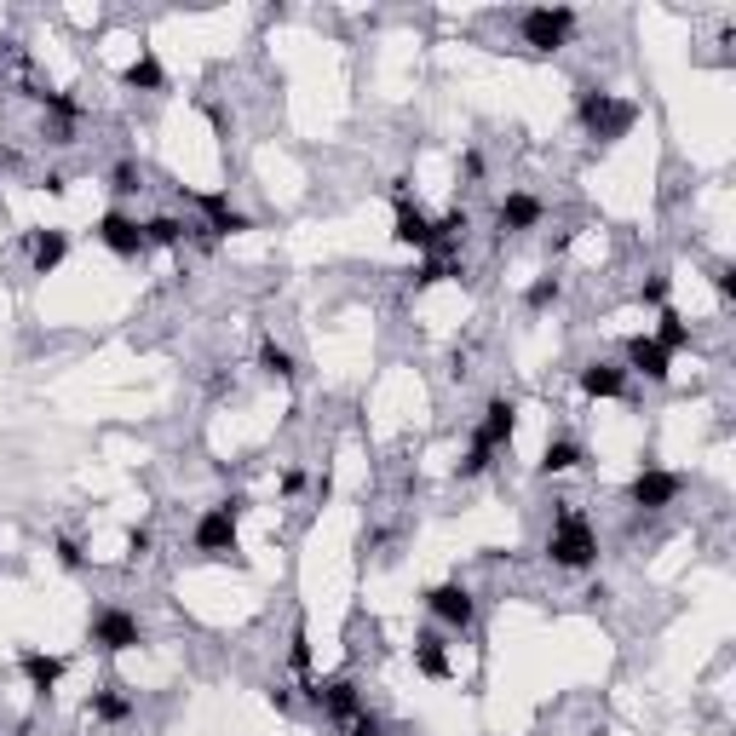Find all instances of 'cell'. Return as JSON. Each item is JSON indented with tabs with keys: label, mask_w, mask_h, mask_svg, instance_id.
<instances>
[{
	"label": "cell",
	"mask_w": 736,
	"mask_h": 736,
	"mask_svg": "<svg viewBox=\"0 0 736 736\" xmlns=\"http://www.w3.org/2000/svg\"><path fill=\"white\" fill-rule=\"evenodd\" d=\"M547 552H552V564H558V570H587V564L598 558L593 524H587L575 506H564V512H558V524H552V535H547Z\"/></svg>",
	"instance_id": "obj_1"
},
{
	"label": "cell",
	"mask_w": 736,
	"mask_h": 736,
	"mask_svg": "<svg viewBox=\"0 0 736 736\" xmlns=\"http://www.w3.org/2000/svg\"><path fill=\"white\" fill-rule=\"evenodd\" d=\"M575 110H581V127H587L593 138H604V144H610V138H627V133H633V121H639V110H633L627 98L598 92V87L581 92V104H575Z\"/></svg>",
	"instance_id": "obj_2"
},
{
	"label": "cell",
	"mask_w": 736,
	"mask_h": 736,
	"mask_svg": "<svg viewBox=\"0 0 736 736\" xmlns=\"http://www.w3.org/2000/svg\"><path fill=\"white\" fill-rule=\"evenodd\" d=\"M570 29H575L570 6H535V12H524V41L535 52H558V46L570 41Z\"/></svg>",
	"instance_id": "obj_3"
},
{
	"label": "cell",
	"mask_w": 736,
	"mask_h": 736,
	"mask_svg": "<svg viewBox=\"0 0 736 736\" xmlns=\"http://www.w3.org/2000/svg\"><path fill=\"white\" fill-rule=\"evenodd\" d=\"M679 489H685L679 472H656V466H650V472H639V478L627 483V501L644 506V512H662V506L679 501Z\"/></svg>",
	"instance_id": "obj_4"
},
{
	"label": "cell",
	"mask_w": 736,
	"mask_h": 736,
	"mask_svg": "<svg viewBox=\"0 0 736 736\" xmlns=\"http://www.w3.org/2000/svg\"><path fill=\"white\" fill-rule=\"evenodd\" d=\"M426 610H432L443 627H455V633H466V627H472V616H478V604H472V593H466L460 581L432 587V593H426Z\"/></svg>",
	"instance_id": "obj_5"
},
{
	"label": "cell",
	"mask_w": 736,
	"mask_h": 736,
	"mask_svg": "<svg viewBox=\"0 0 736 736\" xmlns=\"http://www.w3.org/2000/svg\"><path fill=\"white\" fill-rule=\"evenodd\" d=\"M92 644L110 650V656H121V650L138 644V621L127 616V610H98V616H92Z\"/></svg>",
	"instance_id": "obj_6"
},
{
	"label": "cell",
	"mask_w": 736,
	"mask_h": 736,
	"mask_svg": "<svg viewBox=\"0 0 736 736\" xmlns=\"http://www.w3.org/2000/svg\"><path fill=\"white\" fill-rule=\"evenodd\" d=\"M391 236H397L403 248H432L443 230H437L432 219H426V213H420V207H414L409 196H403V190H397V225H391Z\"/></svg>",
	"instance_id": "obj_7"
},
{
	"label": "cell",
	"mask_w": 736,
	"mask_h": 736,
	"mask_svg": "<svg viewBox=\"0 0 736 736\" xmlns=\"http://www.w3.org/2000/svg\"><path fill=\"white\" fill-rule=\"evenodd\" d=\"M512 426H518V403H512V397H495V403L483 409V426H478V437H472V443L495 455L501 443H512Z\"/></svg>",
	"instance_id": "obj_8"
},
{
	"label": "cell",
	"mask_w": 736,
	"mask_h": 736,
	"mask_svg": "<svg viewBox=\"0 0 736 736\" xmlns=\"http://www.w3.org/2000/svg\"><path fill=\"white\" fill-rule=\"evenodd\" d=\"M311 702H317L334 725H345V719H357V713H363V696H357L351 679H328V685H317V690H311Z\"/></svg>",
	"instance_id": "obj_9"
},
{
	"label": "cell",
	"mask_w": 736,
	"mask_h": 736,
	"mask_svg": "<svg viewBox=\"0 0 736 736\" xmlns=\"http://www.w3.org/2000/svg\"><path fill=\"white\" fill-rule=\"evenodd\" d=\"M196 552H236V512L213 506L196 518Z\"/></svg>",
	"instance_id": "obj_10"
},
{
	"label": "cell",
	"mask_w": 736,
	"mask_h": 736,
	"mask_svg": "<svg viewBox=\"0 0 736 736\" xmlns=\"http://www.w3.org/2000/svg\"><path fill=\"white\" fill-rule=\"evenodd\" d=\"M98 242L110 253H121V259H133V253L144 248V225L127 219V213H104V219H98Z\"/></svg>",
	"instance_id": "obj_11"
},
{
	"label": "cell",
	"mask_w": 736,
	"mask_h": 736,
	"mask_svg": "<svg viewBox=\"0 0 736 736\" xmlns=\"http://www.w3.org/2000/svg\"><path fill=\"white\" fill-rule=\"evenodd\" d=\"M64 253H69L64 230H35V236H29V265H35V276L58 271V265H64Z\"/></svg>",
	"instance_id": "obj_12"
},
{
	"label": "cell",
	"mask_w": 736,
	"mask_h": 736,
	"mask_svg": "<svg viewBox=\"0 0 736 736\" xmlns=\"http://www.w3.org/2000/svg\"><path fill=\"white\" fill-rule=\"evenodd\" d=\"M627 363L639 368L644 380H667V363H673V357H667L656 340H644L639 334V340H627Z\"/></svg>",
	"instance_id": "obj_13"
},
{
	"label": "cell",
	"mask_w": 736,
	"mask_h": 736,
	"mask_svg": "<svg viewBox=\"0 0 736 736\" xmlns=\"http://www.w3.org/2000/svg\"><path fill=\"white\" fill-rule=\"evenodd\" d=\"M581 391H587V397H621V391H627V374H621L616 363H587L581 368Z\"/></svg>",
	"instance_id": "obj_14"
},
{
	"label": "cell",
	"mask_w": 736,
	"mask_h": 736,
	"mask_svg": "<svg viewBox=\"0 0 736 736\" xmlns=\"http://www.w3.org/2000/svg\"><path fill=\"white\" fill-rule=\"evenodd\" d=\"M495 225H501V230H529V225H541V202H535V196H506V202L495 207Z\"/></svg>",
	"instance_id": "obj_15"
},
{
	"label": "cell",
	"mask_w": 736,
	"mask_h": 736,
	"mask_svg": "<svg viewBox=\"0 0 736 736\" xmlns=\"http://www.w3.org/2000/svg\"><path fill=\"white\" fill-rule=\"evenodd\" d=\"M414 667H420L426 679H449V656H443V639H437V633H420V639H414Z\"/></svg>",
	"instance_id": "obj_16"
},
{
	"label": "cell",
	"mask_w": 736,
	"mask_h": 736,
	"mask_svg": "<svg viewBox=\"0 0 736 736\" xmlns=\"http://www.w3.org/2000/svg\"><path fill=\"white\" fill-rule=\"evenodd\" d=\"M121 81H127L133 92H161V87H167V75H161V64L150 58V52H144V58H133V64L121 69Z\"/></svg>",
	"instance_id": "obj_17"
},
{
	"label": "cell",
	"mask_w": 736,
	"mask_h": 736,
	"mask_svg": "<svg viewBox=\"0 0 736 736\" xmlns=\"http://www.w3.org/2000/svg\"><path fill=\"white\" fill-rule=\"evenodd\" d=\"M202 207H207V219H213V230H225V236H242V230H253V219H248V213H236L225 196H202Z\"/></svg>",
	"instance_id": "obj_18"
},
{
	"label": "cell",
	"mask_w": 736,
	"mask_h": 736,
	"mask_svg": "<svg viewBox=\"0 0 736 736\" xmlns=\"http://www.w3.org/2000/svg\"><path fill=\"white\" fill-rule=\"evenodd\" d=\"M23 673H29V685L46 696V690L64 679V662H58V656H41V650H29V656H23Z\"/></svg>",
	"instance_id": "obj_19"
},
{
	"label": "cell",
	"mask_w": 736,
	"mask_h": 736,
	"mask_svg": "<svg viewBox=\"0 0 736 736\" xmlns=\"http://www.w3.org/2000/svg\"><path fill=\"white\" fill-rule=\"evenodd\" d=\"M575 460H581V443H575V437H558V443H547V455H541V472H570Z\"/></svg>",
	"instance_id": "obj_20"
},
{
	"label": "cell",
	"mask_w": 736,
	"mask_h": 736,
	"mask_svg": "<svg viewBox=\"0 0 736 736\" xmlns=\"http://www.w3.org/2000/svg\"><path fill=\"white\" fill-rule=\"evenodd\" d=\"M133 713V696H121V690H98L92 696V719H110V725H121Z\"/></svg>",
	"instance_id": "obj_21"
},
{
	"label": "cell",
	"mask_w": 736,
	"mask_h": 736,
	"mask_svg": "<svg viewBox=\"0 0 736 736\" xmlns=\"http://www.w3.org/2000/svg\"><path fill=\"white\" fill-rule=\"evenodd\" d=\"M656 345H662L667 357H673V351H685V345H690V328H685V317H679V311H662V328H656Z\"/></svg>",
	"instance_id": "obj_22"
},
{
	"label": "cell",
	"mask_w": 736,
	"mask_h": 736,
	"mask_svg": "<svg viewBox=\"0 0 736 736\" xmlns=\"http://www.w3.org/2000/svg\"><path fill=\"white\" fill-rule=\"evenodd\" d=\"M179 242H184V225L179 219H167V213L144 225V248H179Z\"/></svg>",
	"instance_id": "obj_23"
},
{
	"label": "cell",
	"mask_w": 736,
	"mask_h": 736,
	"mask_svg": "<svg viewBox=\"0 0 736 736\" xmlns=\"http://www.w3.org/2000/svg\"><path fill=\"white\" fill-rule=\"evenodd\" d=\"M259 368H265L271 380H294V357H288V351H282L276 340H265V345H259Z\"/></svg>",
	"instance_id": "obj_24"
},
{
	"label": "cell",
	"mask_w": 736,
	"mask_h": 736,
	"mask_svg": "<svg viewBox=\"0 0 736 736\" xmlns=\"http://www.w3.org/2000/svg\"><path fill=\"white\" fill-rule=\"evenodd\" d=\"M443 276H460L449 259H426L420 271H414V288H432V282H443Z\"/></svg>",
	"instance_id": "obj_25"
},
{
	"label": "cell",
	"mask_w": 736,
	"mask_h": 736,
	"mask_svg": "<svg viewBox=\"0 0 736 736\" xmlns=\"http://www.w3.org/2000/svg\"><path fill=\"white\" fill-rule=\"evenodd\" d=\"M552 299H558V276H541V282L529 288V311H547Z\"/></svg>",
	"instance_id": "obj_26"
},
{
	"label": "cell",
	"mask_w": 736,
	"mask_h": 736,
	"mask_svg": "<svg viewBox=\"0 0 736 736\" xmlns=\"http://www.w3.org/2000/svg\"><path fill=\"white\" fill-rule=\"evenodd\" d=\"M478 472H489V449H478V443H472V455L460 460V478H478Z\"/></svg>",
	"instance_id": "obj_27"
},
{
	"label": "cell",
	"mask_w": 736,
	"mask_h": 736,
	"mask_svg": "<svg viewBox=\"0 0 736 736\" xmlns=\"http://www.w3.org/2000/svg\"><path fill=\"white\" fill-rule=\"evenodd\" d=\"M713 288H719V299H736V271H731V265H719V271H713Z\"/></svg>",
	"instance_id": "obj_28"
},
{
	"label": "cell",
	"mask_w": 736,
	"mask_h": 736,
	"mask_svg": "<svg viewBox=\"0 0 736 736\" xmlns=\"http://www.w3.org/2000/svg\"><path fill=\"white\" fill-rule=\"evenodd\" d=\"M288 662H294L299 673L311 667V639H305V633H294V650H288Z\"/></svg>",
	"instance_id": "obj_29"
},
{
	"label": "cell",
	"mask_w": 736,
	"mask_h": 736,
	"mask_svg": "<svg viewBox=\"0 0 736 736\" xmlns=\"http://www.w3.org/2000/svg\"><path fill=\"white\" fill-rule=\"evenodd\" d=\"M58 564H64V570H81L87 558H81V547H75V541H58Z\"/></svg>",
	"instance_id": "obj_30"
},
{
	"label": "cell",
	"mask_w": 736,
	"mask_h": 736,
	"mask_svg": "<svg viewBox=\"0 0 736 736\" xmlns=\"http://www.w3.org/2000/svg\"><path fill=\"white\" fill-rule=\"evenodd\" d=\"M644 299H650V305H662V299H667V276H662V271L644 282Z\"/></svg>",
	"instance_id": "obj_31"
},
{
	"label": "cell",
	"mask_w": 736,
	"mask_h": 736,
	"mask_svg": "<svg viewBox=\"0 0 736 736\" xmlns=\"http://www.w3.org/2000/svg\"><path fill=\"white\" fill-rule=\"evenodd\" d=\"M138 173H133V167H127V161H121V167H115V190H138Z\"/></svg>",
	"instance_id": "obj_32"
},
{
	"label": "cell",
	"mask_w": 736,
	"mask_h": 736,
	"mask_svg": "<svg viewBox=\"0 0 736 736\" xmlns=\"http://www.w3.org/2000/svg\"><path fill=\"white\" fill-rule=\"evenodd\" d=\"M127 547H133V558H144V552H150V535H144V529H133V535H127Z\"/></svg>",
	"instance_id": "obj_33"
}]
</instances>
